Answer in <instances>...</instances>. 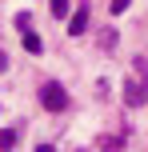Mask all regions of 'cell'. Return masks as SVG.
<instances>
[{
  "label": "cell",
  "mask_w": 148,
  "mask_h": 152,
  "mask_svg": "<svg viewBox=\"0 0 148 152\" xmlns=\"http://www.w3.org/2000/svg\"><path fill=\"white\" fill-rule=\"evenodd\" d=\"M40 108H48V112H64L68 108V92H64L60 80H44L40 84Z\"/></svg>",
  "instance_id": "6da1fadb"
},
{
  "label": "cell",
  "mask_w": 148,
  "mask_h": 152,
  "mask_svg": "<svg viewBox=\"0 0 148 152\" xmlns=\"http://www.w3.org/2000/svg\"><path fill=\"white\" fill-rule=\"evenodd\" d=\"M124 104H128V108H140V104H148V80H144V76H140V80L132 76V80L124 84Z\"/></svg>",
  "instance_id": "7a4b0ae2"
},
{
  "label": "cell",
  "mask_w": 148,
  "mask_h": 152,
  "mask_svg": "<svg viewBox=\"0 0 148 152\" xmlns=\"http://www.w3.org/2000/svg\"><path fill=\"white\" fill-rule=\"evenodd\" d=\"M84 28H88V8H76V12H72V20H68V32H72V36H80Z\"/></svg>",
  "instance_id": "3957f363"
},
{
  "label": "cell",
  "mask_w": 148,
  "mask_h": 152,
  "mask_svg": "<svg viewBox=\"0 0 148 152\" xmlns=\"http://www.w3.org/2000/svg\"><path fill=\"white\" fill-rule=\"evenodd\" d=\"M24 52H32V56H40V52H44V40H40V36H36L32 28L24 32Z\"/></svg>",
  "instance_id": "277c9868"
},
{
  "label": "cell",
  "mask_w": 148,
  "mask_h": 152,
  "mask_svg": "<svg viewBox=\"0 0 148 152\" xmlns=\"http://www.w3.org/2000/svg\"><path fill=\"white\" fill-rule=\"evenodd\" d=\"M16 148V132L12 128H0V152H12Z\"/></svg>",
  "instance_id": "5b68a950"
},
{
  "label": "cell",
  "mask_w": 148,
  "mask_h": 152,
  "mask_svg": "<svg viewBox=\"0 0 148 152\" xmlns=\"http://www.w3.org/2000/svg\"><path fill=\"white\" fill-rule=\"evenodd\" d=\"M48 8H52L56 20H60V16H68V0H48Z\"/></svg>",
  "instance_id": "8992f818"
},
{
  "label": "cell",
  "mask_w": 148,
  "mask_h": 152,
  "mask_svg": "<svg viewBox=\"0 0 148 152\" xmlns=\"http://www.w3.org/2000/svg\"><path fill=\"white\" fill-rule=\"evenodd\" d=\"M100 148L104 152H120V136H100Z\"/></svg>",
  "instance_id": "52a82bcc"
},
{
  "label": "cell",
  "mask_w": 148,
  "mask_h": 152,
  "mask_svg": "<svg viewBox=\"0 0 148 152\" xmlns=\"http://www.w3.org/2000/svg\"><path fill=\"white\" fill-rule=\"evenodd\" d=\"M16 28L28 32V28H32V16H28V12H20V16H16Z\"/></svg>",
  "instance_id": "ba28073f"
},
{
  "label": "cell",
  "mask_w": 148,
  "mask_h": 152,
  "mask_svg": "<svg viewBox=\"0 0 148 152\" xmlns=\"http://www.w3.org/2000/svg\"><path fill=\"white\" fill-rule=\"evenodd\" d=\"M128 4H132V0H112V16H120V12H124Z\"/></svg>",
  "instance_id": "9c48e42d"
},
{
  "label": "cell",
  "mask_w": 148,
  "mask_h": 152,
  "mask_svg": "<svg viewBox=\"0 0 148 152\" xmlns=\"http://www.w3.org/2000/svg\"><path fill=\"white\" fill-rule=\"evenodd\" d=\"M8 68V56H4V48H0V72H4Z\"/></svg>",
  "instance_id": "30bf717a"
},
{
  "label": "cell",
  "mask_w": 148,
  "mask_h": 152,
  "mask_svg": "<svg viewBox=\"0 0 148 152\" xmlns=\"http://www.w3.org/2000/svg\"><path fill=\"white\" fill-rule=\"evenodd\" d=\"M36 152H56V148L52 144H36Z\"/></svg>",
  "instance_id": "8fae6325"
}]
</instances>
